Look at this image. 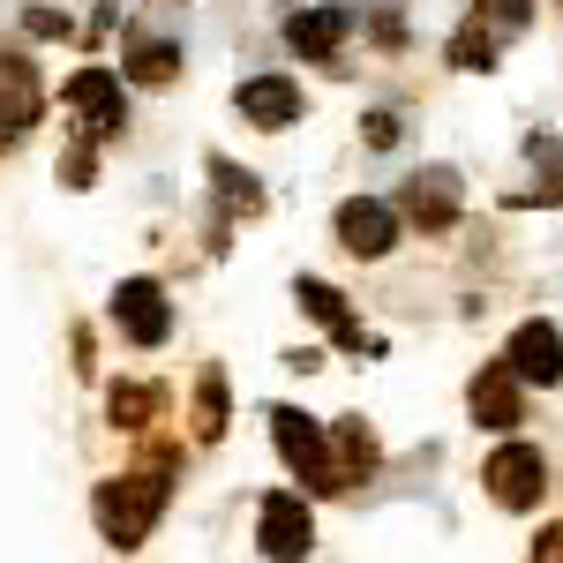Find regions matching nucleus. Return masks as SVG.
Returning <instances> with one entry per match:
<instances>
[{
    "label": "nucleus",
    "mask_w": 563,
    "mask_h": 563,
    "mask_svg": "<svg viewBox=\"0 0 563 563\" xmlns=\"http://www.w3.org/2000/svg\"><path fill=\"white\" fill-rule=\"evenodd\" d=\"M158 511H166V474H129V481H106L98 488V526L121 549H135L158 526Z\"/></svg>",
    "instance_id": "obj_1"
},
{
    "label": "nucleus",
    "mask_w": 563,
    "mask_h": 563,
    "mask_svg": "<svg viewBox=\"0 0 563 563\" xmlns=\"http://www.w3.org/2000/svg\"><path fill=\"white\" fill-rule=\"evenodd\" d=\"M271 435H278V459H286L308 488H346V481H339V459H331V443H323V429H316L308 413L278 406V413H271Z\"/></svg>",
    "instance_id": "obj_2"
},
{
    "label": "nucleus",
    "mask_w": 563,
    "mask_h": 563,
    "mask_svg": "<svg viewBox=\"0 0 563 563\" xmlns=\"http://www.w3.org/2000/svg\"><path fill=\"white\" fill-rule=\"evenodd\" d=\"M481 481H488V496H496L504 511H533V504H541V488H549V466H541V451H533V443H504V451L481 466Z\"/></svg>",
    "instance_id": "obj_3"
},
{
    "label": "nucleus",
    "mask_w": 563,
    "mask_h": 563,
    "mask_svg": "<svg viewBox=\"0 0 563 563\" xmlns=\"http://www.w3.org/2000/svg\"><path fill=\"white\" fill-rule=\"evenodd\" d=\"M316 549V519H308V504L294 488H278V496H263V556L271 563H301Z\"/></svg>",
    "instance_id": "obj_4"
},
{
    "label": "nucleus",
    "mask_w": 563,
    "mask_h": 563,
    "mask_svg": "<svg viewBox=\"0 0 563 563\" xmlns=\"http://www.w3.org/2000/svg\"><path fill=\"white\" fill-rule=\"evenodd\" d=\"M60 98L84 113V121H76V129H84V143H90V135H113V129H121V106H129V90H121V76H113V68H84V76H68V90H60Z\"/></svg>",
    "instance_id": "obj_5"
},
{
    "label": "nucleus",
    "mask_w": 563,
    "mask_h": 563,
    "mask_svg": "<svg viewBox=\"0 0 563 563\" xmlns=\"http://www.w3.org/2000/svg\"><path fill=\"white\" fill-rule=\"evenodd\" d=\"M504 368L519 376V384H563V331L556 323H519L511 331V346H504Z\"/></svg>",
    "instance_id": "obj_6"
},
{
    "label": "nucleus",
    "mask_w": 563,
    "mask_h": 563,
    "mask_svg": "<svg viewBox=\"0 0 563 563\" xmlns=\"http://www.w3.org/2000/svg\"><path fill=\"white\" fill-rule=\"evenodd\" d=\"M113 323L129 331L135 346H166V331H174V308H166V294H158L151 278H129V286L113 294Z\"/></svg>",
    "instance_id": "obj_7"
},
{
    "label": "nucleus",
    "mask_w": 563,
    "mask_h": 563,
    "mask_svg": "<svg viewBox=\"0 0 563 563\" xmlns=\"http://www.w3.org/2000/svg\"><path fill=\"white\" fill-rule=\"evenodd\" d=\"M339 241H346L353 256H390V241H398V218H390V203H368V196L339 203Z\"/></svg>",
    "instance_id": "obj_8"
},
{
    "label": "nucleus",
    "mask_w": 563,
    "mask_h": 563,
    "mask_svg": "<svg viewBox=\"0 0 563 563\" xmlns=\"http://www.w3.org/2000/svg\"><path fill=\"white\" fill-rule=\"evenodd\" d=\"M466 398H474V421H481V429H519V413H526V406H519V376H511L504 361H488Z\"/></svg>",
    "instance_id": "obj_9"
},
{
    "label": "nucleus",
    "mask_w": 563,
    "mask_h": 563,
    "mask_svg": "<svg viewBox=\"0 0 563 563\" xmlns=\"http://www.w3.org/2000/svg\"><path fill=\"white\" fill-rule=\"evenodd\" d=\"M241 121H256V129H286V121H301V84H286V76H256V84H241Z\"/></svg>",
    "instance_id": "obj_10"
},
{
    "label": "nucleus",
    "mask_w": 563,
    "mask_h": 563,
    "mask_svg": "<svg viewBox=\"0 0 563 563\" xmlns=\"http://www.w3.org/2000/svg\"><path fill=\"white\" fill-rule=\"evenodd\" d=\"M346 31H353V8H308V15L286 23V45H294L301 60H331V53L346 45Z\"/></svg>",
    "instance_id": "obj_11"
},
{
    "label": "nucleus",
    "mask_w": 563,
    "mask_h": 563,
    "mask_svg": "<svg viewBox=\"0 0 563 563\" xmlns=\"http://www.w3.org/2000/svg\"><path fill=\"white\" fill-rule=\"evenodd\" d=\"M406 218H421L429 233H443V225L459 218V180L451 174H421L413 188H406Z\"/></svg>",
    "instance_id": "obj_12"
},
{
    "label": "nucleus",
    "mask_w": 563,
    "mask_h": 563,
    "mask_svg": "<svg viewBox=\"0 0 563 563\" xmlns=\"http://www.w3.org/2000/svg\"><path fill=\"white\" fill-rule=\"evenodd\" d=\"M301 308L316 316V323H331V331H339V346H361V323L346 316L339 286H323V278H301Z\"/></svg>",
    "instance_id": "obj_13"
},
{
    "label": "nucleus",
    "mask_w": 563,
    "mask_h": 563,
    "mask_svg": "<svg viewBox=\"0 0 563 563\" xmlns=\"http://www.w3.org/2000/svg\"><path fill=\"white\" fill-rule=\"evenodd\" d=\"M174 45H135V60H129V76L135 84H166V76H174Z\"/></svg>",
    "instance_id": "obj_14"
},
{
    "label": "nucleus",
    "mask_w": 563,
    "mask_h": 563,
    "mask_svg": "<svg viewBox=\"0 0 563 563\" xmlns=\"http://www.w3.org/2000/svg\"><path fill=\"white\" fill-rule=\"evenodd\" d=\"M143 413H158V390H143V384H121V390H113V421L143 429Z\"/></svg>",
    "instance_id": "obj_15"
},
{
    "label": "nucleus",
    "mask_w": 563,
    "mask_h": 563,
    "mask_svg": "<svg viewBox=\"0 0 563 563\" xmlns=\"http://www.w3.org/2000/svg\"><path fill=\"white\" fill-rule=\"evenodd\" d=\"M339 451H346V459L361 466V474L376 466V443H368V429H361V421H346V429H339Z\"/></svg>",
    "instance_id": "obj_16"
},
{
    "label": "nucleus",
    "mask_w": 563,
    "mask_h": 563,
    "mask_svg": "<svg viewBox=\"0 0 563 563\" xmlns=\"http://www.w3.org/2000/svg\"><path fill=\"white\" fill-rule=\"evenodd\" d=\"M533 563H563V526H549V533L533 541Z\"/></svg>",
    "instance_id": "obj_17"
}]
</instances>
